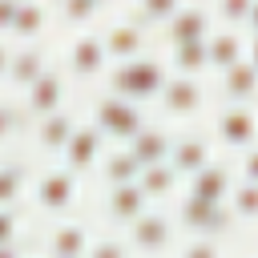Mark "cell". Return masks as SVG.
I'll return each instance as SVG.
<instances>
[{
    "instance_id": "cell-20",
    "label": "cell",
    "mask_w": 258,
    "mask_h": 258,
    "mask_svg": "<svg viewBox=\"0 0 258 258\" xmlns=\"http://www.w3.org/2000/svg\"><path fill=\"white\" fill-rule=\"evenodd\" d=\"M181 8V0H129V4H121V12L141 28V32H149L153 36V44H157V36H161V28L173 20V12Z\"/></svg>"
},
{
    "instance_id": "cell-21",
    "label": "cell",
    "mask_w": 258,
    "mask_h": 258,
    "mask_svg": "<svg viewBox=\"0 0 258 258\" xmlns=\"http://www.w3.org/2000/svg\"><path fill=\"white\" fill-rule=\"evenodd\" d=\"M89 246H93V234L85 230V222L60 218L48 230V258H89Z\"/></svg>"
},
{
    "instance_id": "cell-31",
    "label": "cell",
    "mask_w": 258,
    "mask_h": 258,
    "mask_svg": "<svg viewBox=\"0 0 258 258\" xmlns=\"http://www.w3.org/2000/svg\"><path fill=\"white\" fill-rule=\"evenodd\" d=\"M24 129H28V117H24L20 101L16 97H0V145H12Z\"/></svg>"
},
{
    "instance_id": "cell-36",
    "label": "cell",
    "mask_w": 258,
    "mask_h": 258,
    "mask_svg": "<svg viewBox=\"0 0 258 258\" xmlns=\"http://www.w3.org/2000/svg\"><path fill=\"white\" fill-rule=\"evenodd\" d=\"M16 8H20V0H0V40H8L12 20H16Z\"/></svg>"
},
{
    "instance_id": "cell-25",
    "label": "cell",
    "mask_w": 258,
    "mask_h": 258,
    "mask_svg": "<svg viewBox=\"0 0 258 258\" xmlns=\"http://www.w3.org/2000/svg\"><path fill=\"white\" fill-rule=\"evenodd\" d=\"M145 210H149V198L137 189V181H133V185H117V189L105 194V218L117 222V226H125V230H129Z\"/></svg>"
},
{
    "instance_id": "cell-19",
    "label": "cell",
    "mask_w": 258,
    "mask_h": 258,
    "mask_svg": "<svg viewBox=\"0 0 258 258\" xmlns=\"http://www.w3.org/2000/svg\"><path fill=\"white\" fill-rule=\"evenodd\" d=\"M77 125H81V121H77V113H73V109H60V113H52V117H44V121L28 125L36 153H40V157H60Z\"/></svg>"
},
{
    "instance_id": "cell-1",
    "label": "cell",
    "mask_w": 258,
    "mask_h": 258,
    "mask_svg": "<svg viewBox=\"0 0 258 258\" xmlns=\"http://www.w3.org/2000/svg\"><path fill=\"white\" fill-rule=\"evenodd\" d=\"M169 81V69H165V60H161V52L153 48L149 56H137V60H129V64H113L109 73H105V93H113V97H121V101H133V105H149V101H157V93H161V85Z\"/></svg>"
},
{
    "instance_id": "cell-7",
    "label": "cell",
    "mask_w": 258,
    "mask_h": 258,
    "mask_svg": "<svg viewBox=\"0 0 258 258\" xmlns=\"http://www.w3.org/2000/svg\"><path fill=\"white\" fill-rule=\"evenodd\" d=\"M73 93V81L64 77V69L60 64H52L24 97H16L20 101V109H24V117H28V125H36V121H44V117H52V113H60V109H69L64 105V97Z\"/></svg>"
},
{
    "instance_id": "cell-37",
    "label": "cell",
    "mask_w": 258,
    "mask_h": 258,
    "mask_svg": "<svg viewBox=\"0 0 258 258\" xmlns=\"http://www.w3.org/2000/svg\"><path fill=\"white\" fill-rule=\"evenodd\" d=\"M246 36H258V0H250V16H246Z\"/></svg>"
},
{
    "instance_id": "cell-13",
    "label": "cell",
    "mask_w": 258,
    "mask_h": 258,
    "mask_svg": "<svg viewBox=\"0 0 258 258\" xmlns=\"http://www.w3.org/2000/svg\"><path fill=\"white\" fill-rule=\"evenodd\" d=\"M56 32V8L52 0H20L8 44H44Z\"/></svg>"
},
{
    "instance_id": "cell-2",
    "label": "cell",
    "mask_w": 258,
    "mask_h": 258,
    "mask_svg": "<svg viewBox=\"0 0 258 258\" xmlns=\"http://www.w3.org/2000/svg\"><path fill=\"white\" fill-rule=\"evenodd\" d=\"M89 125L105 137V141H117V145H129L133 141V133L145 125V109L141 105H133V101H121V97H113V93H97L93 101H89Z\"/></svg>"
},
{
    "instance_id": "cell-16",
    "label": "cell",
    "mask_w": 258,
    "mask_h": 258,
    "mask_svg": "<svg viewBox=\"0 0 258 258\" xmlns=\"http://www.w3.org/2000/svg\"><path fill=\"white\" fill-rule=\"evenodd\" d=\"M101 157H105V137H101L89 121H81V125L73 129V137H69L64 153H60L64 169H69V173H77V177H85L89 169H97V161H101Z\"/></svg>"
},
{
    "instance_id": "cell-32",
    "label": "cell",
    "mask_w": 258,
    "mask_h": 258,
    "mask_svg": "<svg viewBox=\"0 0 258 258\" xmlns=\"http://www.w3.org/2000/svg\"><path fill=\"white\" fill-rule=\"evenodd\" d=\"M89 258H129V242L125 238H93Z\"/></svg>"
},
{
    "instance_id": "cell-24",
    "label": "cell",
    "mask_w": 258,
    "mask_h": 258,
    "mask_svg": "<svg viewBox=\"0 0 258 258\" xmlns=\"http://www.w3.org/2000/svg\"><path fill=\"white\" fill-rule=\"evenodd\" d=\"M234 169L226 165V161H210L202 173H194L189 177V198H198V202H226L230 198V189H234Z\"/></svg>"
},
{
    "instance_id": "cell-23",
    "label": "cell",
    "mask_w": 258,
    "mask_h": 258,
    "mask_svg": "<svg viewBox=\"0 0 258 258\" xmlns=\"http://www.w3.org/2000/svg\"><path fill=\"white\" fill-rule=\"evenodd\" d=\"M165 69L173 77H194V81H206L210 77V52H206V40H194V44H177V48H157Z\"/></svg>"
},
{
    "instance_id": "cell-8",
    "label": "cell",
    "mask_w": 258,
    "mask_h": 258,
    "mask_svg": "<svg viewBox=\"0 0 258 258\" xmlns=\"http://www.w3.org/2000/svg\"><path fill=\"white\" fill-rule=\"evenodd\" d=\"M77 194H81V177L69 173L64 165H52V169L36 173V181H32V202H36L40 214L64 218V214L77 206Z\"/></svg>"
},
{
    "instance_id": "cell-11",
    "label": "cell",
    "mask_w": 258,
    "mask_h": 258,
    "mask_svg": "<svg viewBox=\"0 0 258 258\" xmlns=\"http://www.w3.org/2000/svg\"><path fill=\"white\" fill-rule=\"evenodd\" d=\"M214 32V16H210V4L206 0H194V4H181L173 12V20L161 28L157 36V48H177V44H194V40H206Z\"/></svg>"
},
{
    "instance_id": "cell-33",
    "label": "cell",
    "mask_w": 258,
    "mask_h": 258,
    "mask_svg": "<svg viewBox=\"0 0 258 258\" xmlns=\"http://www.w3.org/2000/svg\"><path fill=\"white\" fill-rule=\"evenodd\" d=\"M177 258H226V254H222V242H214V238H194V242L181 246Z\"/></svg>"
},
{
    "instance_id": "cell-15",
    "label": "cell",
    "mask_w": 258,
    "mask_h": 258,
    "mask_svg": "<svg viewBox=\"0 0 258 258\" xmlns=\"http://www.w3.org/2000/svg\"><path fill=\"white\" fill-rule=\"evenodd\" d=\"M52 8H56V32L64 36L97 32L113 12V4H101V0H56Z\"/></svg>"
},
{
    "instance_id": "cell-4",
    "label": "cell",
    "mask_w": 258,
    "mask_h": 258,
    "mask_svg": "<svg viewBox=\"0 0 258 258\" xmlns=\"http://www.w3.org/2000/svg\"><path fill=\"white\" fill-rule=\"evenodd\" d=\"M101 44H105L109 69H113V64H129V60H137V56H149V52L157 48V44H153V36H149V32H141V28L121 12V4H113L109 20L101 24Z\"/></svg>"
},
{
    "instance_id": "cell-30",
    "label": "cell",
    "mask_w": 258,
    "mask_h": 258,
    "mask_svg": "<svg viewBox=\"0 0 258 258\" xmlns=\"http://www.w3.org/2000/svg\"><path fill=\"white\" fill-rule=\"evenodd\" d=\"M226 210H230L234 222H258V185L234 181V189L226 198Z\"/></svg>"
},
{
    "instance_id": "cell-35",
    "label": "cell",
    "mask_w": 258,
    "mask_h": 258,
    "mask_svg": "<svg viewBox=\"0 0 258 258\" xmlns=\"http://www.w3.org/2000/svg\"><path fill=\"white\" fill-rule=\"evenodd\" d=\"M234 177H238V181H246V185H258V145H254V149H246V153L238 157Z\"/></svg>"
},
{
    "instance_id": "cell-10",
    "label": "cell",
    "mask_w": 258,
    "mask_h": 258,
    "mask_svg": "<svg viewBox=\"0 0 258 258\" xmlns=\"http://www.w3.org/2000/svg\"><path fill=\"white\" fill-rule=\"evenodd\" d=\"M48 69H52V52H48V44H12L4 85H8L12 97H24Z\"/></svg>"
},
{
    "instance_id": "cell-28",
    "label": "cell",
    "mask_w": 258,
    "mask_h": 258,
    "mask_svg": "<svg viewBox=\"0 0 258 258\" xmlns=\"http://www.w3.org/2000/svg\"><path fill=\"white\" fill-rule=\"evenodd\" d=\"M24 189H28V165L24 161H0V210H16Z\"/></svg>"
},
{
    "instance_id": "cell-14",
    "label": "cell",
    "mask_w": 258,
    "mask_h": 258,
    "mask_svg": "<svg viewBox=\"0 0 258 258\" xmlns=\"http://www.w3.org/2000/svg\"><path fill=\"white\" fill-rule=\"evenodd\" d=\"M214 161V137L210 133H173V149H169V169L177 177H194Z\"/></svg>"
},
{
    "instance_id": "cell-38",
    "label": "cell",
    "mask_w": 258,
    "mask_h": 258,
    "mask_svg": "<svg viewBox=\"0 0 258 258\" xmlns=\"http://www.w3.org/2000/svg\"><path fill=\"white\" fill-rule=\"evenodd\" d=\"M8 56H12V44L0 40V85H4V73H8Z\"/></svg>"
},
{
    "instance_id": "cell-29",
    "label": "cell",
    "mask_w": 258,
    "mask_h": 258,
    "mask_svg": "<svg viewBox=\"0 0 258 258\" xmlns=\"http://www.w3.org/2000/svg\"><path fill=\"white\" fill-rule=\"evenodd\" d=\"M210 16H214V28H226V32H246L250 0H214V4H210Z\"/></svg>"
},
{
    "instance_id": "cell-6",
    "label": "cell",
    "mask_w": 258,
    "mask_h": 258,
    "mask_svg": "<svg viewBox=\"0 0 258 258\" xmlns=\"http://www.w3.org/2000/svg\"><path fill=\"white\" fill-rule=\"evenodd\" d=\"M214 145L246 153L258 145V105H218L214 125H210Z\"/></svg>"
},
{
    "instance_id": "cell-3",
    "label": "cell",
    "mask_w": 258,
    "mask_h": 258,
    "mask_svg": "<svg viewBox=\"0 0 258 258\" xmlns=\"http://www.w3.org/2000/svg\"><path fill=\"white\" fill-rule=\"evenodd\" d=\"M60 69L73 85H101L105 73H109V56H105V44H101V28L97 32H77V36H64V48H60Z\"/></svg>"
},
{
    "instance_id": "cell-17",
    "label": "cell",
    "mask_w": 258,
    "mask_h": 258,
    "mask_svg": "<svg viewBox=\"0 0 258 258\" xmlns=\"http://www.w3.org/2000/svg\"><path fill=\"white\" fill-rule=\"evenodd\" d=\"M210 93L222 105H258V69L250 60H242V64L218 73L214 85H210Z\"/></svg>"
},
{
    "instance_id": "cell-39",
    "label": "cell",
    "mask_w": 258,
    "mask_h": 258,
    "mask_svg": "<svg viewBox=\"0 0 258 258\" xmlns=\"http://www.w3.org/2000/svg\"><path fill=\"white\" fill-rule=\"evenodd\" d=\"M246 60L258 69V36H246Z\"/></svg>"
},
{
    "instance_id": "cell-18",
    "label": "cell",
    "mask_w": 258,
    "mask_h": 258,
    "mask_svg": "<svg viewBox=\"0 0 258 258\" xmlns=\"http://www.w3.org/2000/svg\"><path fill=\"white\" fill-rule=\"evenodd\" d=\"M125 149L141 161V169L165 165V161H169V149H173V129H169L165 121H145V125L133 133V141H129Z\"/></svg>"
},
{
    "instance_id": "cell-9",
    "label": "cell",
    "mask_w": 258,
    "mask_h": 258,
    "mask_svg": "<svg viewBox=\"0 0 258 258\" xmlns=\"http://www.w3.org/2000/svg\"><path fill=\"white\" fill-rule=\"evenodd\" d=\"M177 226L189 230L194 238H214L222 242L230 230H234V218L226 210V202H198V198H181L177 202Z\"/></svg>"
},
{
    "instance_id": "cell-5",
    "label": "cell",
    "mask_w": 258,
    "mask_h": 258,
    "mask_svg": "<svg viewBox=\"0 0 258 258\" xmlns=\"http://www.w3.org/2000/svg\"><path fill=\"white\" fill-rule=\"evenodd\" d=\"M153 105L161 109L165 125L169 121H194V117H202L210 109V85L194 81V77H173L169 73V81L161 85V93H157Z\"/></svg>"
},
{
    "instance_id": "cell-34",
    "label": "cell",
    "mask_w": 258,
    "mask_h": 258,
    "mask_svg": "<svg viewBox=\"0 0 258 258\" xmlns=\"http://www.w3.org/2000/svg\"><path fill=\"white\" fill-rule=\"evenodd\" d=\"M20 238V210H0V246H16Z\"/></svg>"
},
{
    "instance_id": "cell-40",
    "label": "cell",
    "mask_w": 258,
    "mask_h": 258,
    "mask_svg": "<svg viewBox=\"0 0 258 258\" xmlns=\"http://www.w3.org/2000/svg\"><path fill=\"white\" fill-rule=\"evenodd\" d=\"M0 258H24L20 246H0Z\"/></svg>"
},
{
    "instance_id": "cell-22",
    "label": "cell",
    "mask_w": 258,
    "mask_h": 258,
    "mask_svg": "<svg viewBox=\"0 0 258 258\" xmlns=\"http://www.w3.org/2000/svg\"><path fill=\"white\" fill-rule=\"evenodd\" d=\"M206 52H210V77L234 69L246 60V32H226V28H214L206 36Z\"/></svg>"
},
{
    "instance_id": "cell-27",
    "label": "cell",
    "mask_w": 258,
    "mask_h": 258,
    "mask_svg": "<svg viewBox=\"0 0 258 258\" xmlns=\"http://www.w3.org/2000/svg\"><path fill=\"white\" fill-rule=\"evenodd\" d=\"M177 185H181V177H177L169 165H149V169H141V177H137V189H141L149 202H169V198L177 194Z\"/></svg>"
},
{
    "instance_id": "cell-26",
    "label": "cell",
    "mask_w": 258,
    "mask_h": 258,
    "mask_svg": "<svg viewBox=\"0 0 258 258\" xmlns=\"http://www.w3.org/2000/svg\"><path fill=\"white\" fill-rule=\"evenodd\" d=\"M97 169H101V181H105V189H117V185H133L137 177H141V161L125 149V145H117V149H109L101 161H97Z\"/></svg>"
},
{
    "instance_id": "cell-12",
    "label": "cell",
    "mask_w": 258,
    "mask_h": 258,
    "mask_svg": "<svg viewBox=\"0 0 258 258\" xmlns=\"http://www.w3.org/2000/svg\"><path fill=\"white\" fill-rule=\"evenodd\" d=\"M173 230H177V222L165 214V210H145L133 226H129V250L133 254H145V258H157V254H165L169 246H173Z\"/></svg>"
}]
</instances>
